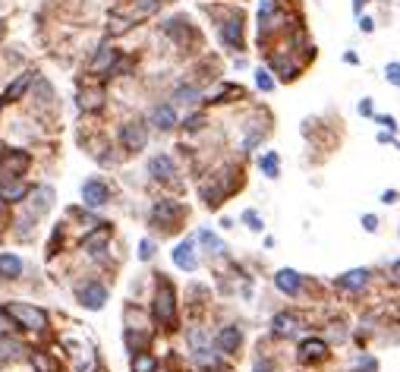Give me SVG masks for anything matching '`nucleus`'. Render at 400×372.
<instances>
[{"label":"nucleus","mask_w":400,"mask_h":372,"mask_svg":"<svg viewBox=\"0 0 400 372\" xmlns=\"http://www.w3.org/2000/svg\"><path fill=\"white\" fill-rule=\"evenodd\" d=\"M299 325V319L293 316V312H281V316H274V335L278 338H287V335H293Z\"/></svg>","instance_id":"aec40b11"},{"label":"nucleus","mask_w":400,"mask_h":372,"mask_svg":"<svg viewBox=\"0 0 400 372\" xmlns=\"http://www.w3.org/2000/svg\"><path fill=\"white\" fill-rule=\"evenodd\" d=\"M174 265H176V269H186V271L196 269V253H192V240L180 243V246L174 249Z\"/></svg>","instance_id":"dca6fc26"},{"label":"nucleus","mask_w":400,"mask_h":372,"mask_svg":"<svg viewBox=\"0 0 400 372\" xmlns=\"http://www.w3.org/2000/svg\"><path fill=\"white\" fill-rule=\"evenodd\" d=\"M366 281H369L366 269H353V271H347V275L338 278V284H340V287H347V290H362V287H366Z\"/></svg>","instance_id":"a211bd4d"},{"label":"nucleus","mask_w":400,"mask_h":372,"mask_svg":"<svg viewBox=\"0 0 400 372\" xmlns=\"http://www.w3.org/2000/svg\"><path fill=\"white\" fill-rule=\"evenodd\" d=\"M155 316L161 325L174 328L176 325V296H174V287L167 281L158 284V296H155Z\"/></svg>","instance_id":"7ed1b4c3"},{"label":"nucleus","mask_w":400,"mask_h":372,"mask_svg":"<svg viewBox=\"0 0 400 372\" xmlns=\"http://www.w3.org/2000/svg\"><path fill=\"white\" fill-rule=\"evenodd\" d=\"M149 174L155 180H164V183H170V180L176 177V167H174V161L167 158V155H155V158L149 161Z\"/></svg>","instance_id":"f8f14e48"},{"label":"nucleus","mask_w":400,"mask_h":372,"mask_svg":"<svg viewBox=\"0 0 400 372\" xmlns=\"http://www.w3.org/2000/svg\"><path fill=\"white\" fill-rule=\"evenodd\" d=\"M394 199H397V193H394V189H388V193L381 196V202H394Z\"/></svg>","instance_id":"79ce46f5"},{"label":"nucleus","mask_w":400,"mask_h":372,"mask_svg":"<svg viewBox=\"0 0 400 372\" xmlns=\"http://www.w3.org/2000/svg\"><path fill=\"white\" fill-rule=\"evenodd\" d=\"M82 199H85V205L98 208V205H104V202L110 199V189L101 183V180H88V183L82 186Z\"/></svg>","instance_id":"9d476101"},{"label":"nucleus","mask_w":400,"mask_h":372,"mask_svg":"<svg viewBox=\"0 0 400 372\" xmlns=\"http://www.w3.org/2000/svg\"><path fill=\"white\" fill-rule=\"evenodd\" d=\"M381 126H388V130H394V117H378Z\"/></svg>","instance_id":"ea45409f"},{"label":"nucleus","mask_w":400,"mask_h":372,"mask_svg":"<svg viewBox=\"0 0 400 372\" xmlns=\"http://www.w3.org/2000/svg\"><path fill=\"white\" fill-rule=\"evenodd\" d=\"M95 372H108V369H104V366H98V369H95Z\"/></svg>","instance_id":"49530a36"},{"label":"nucleus","mask_w":400,"mask_h":372,"mask_svg":"<svg viewBox=\"0 0 400 372\" xmlns=\"http://www.w3.org/2000/svg\"><path fill=\"white\" fill-rule=\"evenodd\" d=\"M0 38H3V19H0Z\"/></svg>","instance_id":"a18cd8bd"},{"label":"nucleus","mask_w":400,"mask_h":372,"mask_svg":"<svg viewBox=\"0 0 400 372\" xmlns=\"http://www.w3.org/2000/svg\"><path fill=\"white\" fill-rule=\"evenodd\" d=\"M360 26H362V32H372V28H375V22H372V19H362Z\"/></svg>","instance_id":"a19ab883"},{"label":"nucleus","mask_w":400,"mask_h":372,"mask_svg":"<svg viewBox=\"0 0 400 372\" xmlns=\"http://www.w3.org/2000/svg\"><path fill=\"white\" fill-rule=\"evenodd\" d=\"M231 98H243V89H240V85H227V89L217 95V104H227Z\"/></svg>","instance_id":"2f4dec72"},{"label":"nucleus","mask_w":400,"mask_h":372,"mask_svg":"<svg viewBox=\"0 0 400 372\" xmlns=\"http://www.w3.org/2000/svg\"><path fill=\"white\" fill-rule=\"evenodd\" d=\"M28 83H32V73H22V76H16V79H13V85H10V89H7V92H3V101H7V104L19 101V98H22V95H26Z\"/></svg>","instance_id":"6ab92c4d"},{"label":"nucleus","mask_w":400,"mask_h":372,"mask_svg":"<svg viewBox=\"0 0 400 372\" xmlns=\"http://www.w3.org/2000/svg\"><path fill=\"white\" fill-rule=\"evenodd\" d=\"M256 372H272V366H268V363H262V360H258V363H256Z\"/></svg>","instance_id":"37998d69"},{"label":"nucleus","mask_w":400,"mask_h":372,"mask_svg":"<svg viewBox=\"0 0 400 372\" xmlns=\"http://www.w3.org/2000/svg\"><path fill=\"white\" fill-rule=\"evenodd\" d=\"M196 363L202 366V369H217V366H221V360H217L211 350H196Z\"/></svg>","instance_id":"c85d7f7f"},{"label":"nucleus","mask_w":400,"mask_h":372,"mask_svg":"<svg viewBox=\"0 0 400 372\" xmlns=\"http://www.w3.org/2000/svg\"><path fill=\"white\" fill-rule=\"evenodd\" d=\"M256 83H258V89H262V92H272V89H274L272 76H268V73H265V69H258V76H256Z\"/></svg>","instance_id":"473e14b6"},{"label":"nucleus","mask_w":400,"mask_h":372,"mask_svg":"<svg viewBox=\"0 0 400 372\" xmlns=\"http://www.w3.org/2000/svg\"><path fill=\"white\" fill-rule=\"evenodd\" d=\"M180 218H183V205H180V202L161 199V202H155V208H151V224L164 228L167 234H170V230H176Z\"/></svg>","instance_id":"20e7f679"},{"label":"nucleus","mask_w":400,"mask_h":372,"mask_svg":"<svg viewBox=\"0 0 400 372\" xmlns=\"http://www.w3.org/2000/svg\"><path fill=\"white\" fill-rule=\"evenodd\" d=\"M397 73H400V63L397 60H391V63H388V83H391V85H397Z\"/></svg>","instance_id":"72a5a7b5"},{"label":"nucleus","mask_w":400,"mask_h":372,"mask_svg":"<svg viewBox=\"0 0 400 372\" xmlns=\"http://www.w3.org/2000/svg\"><path fill=\"white\" fill-rule=\"evenodd\" d=\"M28 189L22 183H10V186H0V202H19L26 199Z\"/></svg>","instance_id":"b1692460"},{"label":"nucleus","mask_w":400,"mask_h":372,"mask_svg":"<svg viewBox=\"0 0 400 372\" xmlns=\"http://www.w3.org/2000/svg\"><path fill=\"white\" fill-rule=\"evenodd\" d=\"M362 224H366V230H378V218H375V214H366Z\"/></svg>","instance_id":"4c0bfd02"},{"label":"nucleus","mask_w":400,"mask_h":372,"mask_svg":"<svg viewBox=\"0 0 400 372\" xmlns=\"http://www.w3.org/2000/svg\"><path fill=\"white\" fill-rule=\"evenodd\" d=\"M221 38H224L227 48L243 51V19H240V13L233 16V19H227L224 26H221Z\"/></svg>","instance_id":"0eeeda50"},{"label":"nucleus","mask_w":400,"mask_h":372,"mask_svg":"<svg viewBox=\"0 0 400 372\" xmlns=\"http://www.w3.org/2000/svg\"><path fill=\"white\" fill-rule=\"evenodd\" d=\"M202 124H205V117H202V114H196V117H190V120H186V130H192V133H196V130H202Z\"/></svg>","instance_id":"c9c22d12"},{"label":"nucleus","mask_w":400,"mask_h":372,"mask_svg":"<svg viewBox=\"0 0 400 372\" xmlns=\"http://www.w3.org/2000/svg\"><path fill=\"white\" fill-rule=\"evenodd\" d=\"M199 240H202L208 249H215V253H224V243L217 240V237L211 234V230H202V234H199Z\"/></svg>","instance_id":"7c9ffc66"},{"label":"nucleus","mask_w":400,"mask_h":372,"mask_svg":"<svg viewBox=\"0 0 400 372\" xmlns=\"http://www.w3.org/2000/svg\"><path fill=\"white\" fill-rule=\"evenodd\" d=\"M110 240V228H108V224H98V230H95V234H88L85 237V249H92V253H101V246H104V243H108Z\"/></svg>","instance_id":"5701e85b"},{"label":"nucleus","mask_w":400,"mask_h":372,"mask_svg":"<svg viewBox=\"0 0 400 372\" xmlns=\"http://www.w3.org/2000/svg\"><path fill=\"white\" fill-rule=\"evenodd\" d=\"M164 32H167L170 38H176V42H180V44H186V42H199L196 28H192L190 22L183 19V16H176V19H170L167 26H164Z\"/></svg>","instance_id":"1a4fd4ad"},{"label":"nucleus","mask_w":400,"mask_h":372,"mask_svg":"<svg viewBox=\"0 0 400 372\" xmlns=\"http://www.w3.org/2000/svg\"><path fill=\"white\" fill-rule=\"evenodd\" d=\"M120 142L126 152H142L145 142H149V130H145L142 120H136V124H126L120 133Z\"/></svg>","instance_id":"39448f33"},{"label":"nucleus","mask_w":400,"mask_h":372,"mask_svg":"<svg viewBox=\"0 0 400 372\" xmlns=\"http://www.w3.org/2000/svg\"><path fill=\"white\" fill-rule=\"evenodd\" d=\"M360 114H366V117L372 114V101H369V98H362V101H360Z\"/></svg>","instance_id":"58836bf2"},{"label":"nucleus","mask_w":400,"mask_h":372,"mask_svg":"<svg viewBox=\"0 0 400 372\" xmlns=\"http://www.w3.org/2000/svg\"><path fill=\"white\" fill-rule=\"evenodd\" d=\"M32 366H35V372H60V369H57L54 360H51L48 353H41V350L32 353Z\"/></svg>","instance_id":"a878e982"},{"label":"nucleus","mask_w":400,"mask_h":372,"mask_svg":"<svg viewBox=\"0 0 400 372\" xmlns=\"http://www.w3.org/2000/svg\"><path fill=\"white\" fill-rule=\"evenodd\" d=\"M28 155L26 152H10V155H3V164H0V177L3 180H10V177H19L22 171L28 167Z\"/></svg>","instance_id":"6e6552de"},{"label":"nucleus","mask_w":400,"mask_h":372,"mask_svg":"<svg viewBox=\"0 0 400 372\" xmlns=\"http://www.w3.org/2000/svg\"><path fill=\"white\" fill-rule=\"evenodd\" d=\"M151 253H155V246H151L149 240H142V246H139V255H142V259H151Z\"/></svg>","instance_id":"e433bc0d"},{"label":"nucleus","mask_w":400,"mask_h":372,"mask_svg":"<svg viewBox=\"0 0 400 372\" xmlns=\"http://www.w3.org/2000/svg\"><path fill=\"white\" fill-rule=\"evenodd\" d=\"M174 101H180V104H196V101H199V89H192V85H180V89H176V95H174Z\"/></svg>","instance_id":"cd10ccee"},{"label":"nucleus","mask_w":400,"mask_h":372,"mask_svg":"<svg viewBox=\"0 0 400 372\" xmlns=\"http://www.w3.org/2000/svg\"><path fill=\"white\" fill-rule=\"evenodd\" d=\"M117 60H120V51L110 48V44H101V51L95 54V60H92V67H88V69H92L95 76H108Z\"/></svg>","instance_id":"423d86ee"},{"label":"nucleus","mask_w":400,"mask_h":372,"mask_svg":"<svg viewBox=\"0 0 400 372\" xmlns=\"http://www.w3.org/2000/svg\"><path fill=\"white\" fill-rule=\"evenodd\" d=\"M32 199H38V208H35V214H44V212L51 208V199H54V193H51L48 186H41V189L32 196Z\"/></svg>","instance_id":"bb28decb"},{"label":"nucleus","mask_w":400,"mask_h":372,"mask_svg":"<svg viewBox=\"0 0 400 372\" xmlns=\"http://www.w3.org/2000/svg\"><path fill=\"white\" fill-rule=\"evenodd\" d=\"M328 357V344L319 338H306L303 344H299V360L303 363H309V360H325Z\"/></svg>","instance_id":"4468645a"},{"label":"nucleus","mask_w":400,"mask_h":372,"mask_svg":"<svg viewBox=\"0 0 400 372\" xmlns=\"http://www.w3.org/2000/svg\"><path fill=\"white\" fill-rule=\"evenodd\" d=\"M22 275V259L19 255L3 253L0 255V278H19Z\"/></svg>","instance_id":"4be33fe9"},{"label":"nucleus","mask_w":400,"mask_h":372,"mask_svg":"<svg viewBox=\"0 0 400 372\" xmlns=\"http://www.w3.org/2000/svg\"><path fill=\"white\" fill-rule=\"evenodd\" d=\"M258 164H262V171L268 174V177H278V155H274V152H268Z\"/></svg>","instance_id":"c756f323"},{"label":"nucleus","mask_w":400,"mask_h":372,"mask_svg":"<svg viewBox=\"0 0 400 372\" xmlns=\"http://www.w3.org/2000/svg\"><path fill=\"white\" fill-rule=\"evenodd\" d=\"M79 108L95 114V110L104 108V89H82L79 92Z\"/></svg>","instance_id":"2eb2a0df"},{"label":"nucleus","mask_w":400,"mask_h":372,"mask_svg":"<svg viewBox=\"0 0 400 372\" xmlns=\"http://www.w3.org/2000/svg\"><path fill=\"white\" fill-rule=\"evenodd\" d=\"M79 303L88 310H101L108 303V290L101 284H85V287H79Z\"/></svg>","instance_id":"9b49d317"},{"label":"nucleus","mask_w":400,"mask_h":372,"mask_svg":"<svg viewBox=\"0 0 400 372\" xmlns=\"http://www.w3.org/2000/svg\"><path fill=\"white\" fill-rule=\"evenodd\" d=\"M161 3H164V0H133L129 7L114 10V13H110V32H114V35L129 32V28L136 26V22H142V19H149V16H155L158 10H161Z\"/></svg>","instance_id":"f257e3e1"},{"label":"nucleus","mask_w":400,"mask_h":372,"mask_svg":"<svg viewBox=\"0 0 400 372\" xmlns=\"http://www.w3.org/2000/svg\"><path fill=\"white\" fill-rule=\"evenodd\" d=\"M243 221H246V224H249L252 230H262V218H258L256 212H246V214H243Z\"/></svg>","instance_id":"f704fd0d"},{"label":"nucleus","mask_w":400,"mask_h":372,"mask_svg":"<svg viewBox=\"0 0 400 372\" xmlns=\"http://www.w3.org/2000/svg\"><path fill=\"white\" fill-rule=\"evenodd\" d=\"M3 316H10L19 328L26 331H44L48 328V312L38 310L32 303H7L3 306Z\"/></svg>","instance_id":"f03ea898"},{"label":"nucleus","mask_w":400,"mask_h":372,"mask_svg":"<svg viewBox=\"0 0 400 372\" xmlns=\"http://www.w3.org/2000/svg\"><path fill=\"white\" fill-rule=\"evenodd\" d=\"M274 284H278V290H284V294H299V275L297 271H290V269H284V271H278V278H274Z\"/></svg>","instance_id":"412c9836"},{"label":"nucleus","mask_w":400,"mask_h":372,"mask_svg":"<svg viewBox=\"0 0 400 372\" xmlns=\"http://www.w3.org/2000/svg\"><path fill=\"white\" fill-rule=\"evenodd\" d=\"M151 124L158 126V130H174L176 126V114L170 104H158L155 110H151Z\"/></svg>","instance_id":"f3484780"},{"label":"nucleus","mask_w":400,"mask_h":372,"mask_svg":"<svg viewBox=\"0 0 400 372\" xmlns=\"http://www.w3.org/2000/svg\"><path fill=\"white\" fill-rule=\"evenodd\" d=\"M366 3H369V0H353V7H356V13H360V10L366 7Z\"/></svg>","instance_id":"c03bdc74"},{"label":"nucleus","mask_w":400,"mask_h":372,"mask_svg":"<svg viewBox=\"0 0 400 372\" xmlns=\"http://www.w3.org/2000/svg\"><path fill=\"white\" fill-rule=\"evenodd\" d=\"M240 344H243V335H240L237 325L221 328V335H217V350H221V353H237Z\"/></svg>","instance_id":"ddd939ff"},{"label":"nucleus","mask_w":400,"mask_h":372,"mask_svg":"<svg viewBox=\"0 0 400 372\" xmlns=\"http://www.w3.org/2000/svg\"><path fill=\"white\" fill-rule=\"evenodd\" d=\"M155 369H158V360L151 357V353L139 350L136 357H133V372H155Z\"/></svg>","instance_id":"393cba45"}]
</instances>
